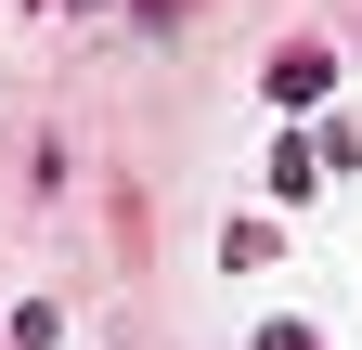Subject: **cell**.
I'll return each instance as SVG.
<instances>
[{
    "label": "cell",
    "instance_id": "6da1fadb",
    "mask_svg": "<svg viewBox=\"0 0 362 350\" xmlns=\"http://www.w3.org/2000/svg\"><path fill=\"white\" fill-rule=\"evenodd\" d=\"M324 91H337V52H310V39L272 52V104H324Z\"/></svg>",
    "mask_w": 362,
    "mask_h": 350
},
{
    "label": "cell",
    "instance_id": "7a4b0ae2",
    "mask_svg": "<svg viewBox=\"0 0 362 350\" xmlns=\"http://www.w3.org/2000/svg\"><path fill=\"white\" fill-rule=\"evenodd\" d=\"M259 350H324V337H310V324H259Z\"/></svg>",
    "mask_w": 362,
    "mask_h": 350
},
{
    "label": "cell",
    "instance_id": "3957f363",
    "mask_svg": "<svg viewBox=\"0 0 362 350\" xmlns=\"http://www.w3.org/2000/svg\"><path fill=\"white\" fill-rule=\"evenodd\" d=\"M65 13H90V0H65Z\"/></svg>",
    "mask_w": 362,
    "mask_h": 350
}]
</instances>
